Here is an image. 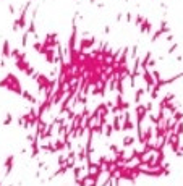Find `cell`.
Returning <instances> with one entry per match:
<instances>
[{
	"label": "cell",
	"instance_id": "52a82bcc",
	"mask_svg": "<svg viewBox=\"0 0 183 186\" xmlns=\"http://www.w3.org/2000/svg\"><path fill=\"white\" fill-rule=\"evenodd\" d=\"M11 120H13V115H11V113H7L5 120H3V125H5V126H8V125L11 123Z\"/></svg>",
	"mask_w": 183,
	"mask_h": 186
},
{
	"label": "cell",
	"instance_id": "8992f818",
	"mask_svg": "<svg viewBox=\"0 0 183 186\" xmlns=\"http://www.w3.org/2000/svg\"><path fill=\"white\" fill-rule=\"evenodd\" d=\"M175 134H178V136L183 134V121H178L175 125Z\"/></svg>",
	"mask_w": 183,
	"mask_h": 186
},
{
	"label": "cell",
	"instance_id": "9c48e42d",
	"mask_svg": "<svg viewBox=\"0 0 183 186\" xmlns=\"http://www.w3.org/2000/svg\"><path fill=\"white\" fill-rule=\"evenodd\" d=\"M152 107H154V101H149L148 104H146V109H148V112L152 110Z\"/></svg>",
	"mask_w": 183,
	"mask_h": 186
},
{
	"label": "cell",
	"instance_id": "7a4b0ae2",
	"mask_svg": "<svg viewBox=\"0 0 183 186\" xmlns=\"http://www.w3.org/2000/svg\"><path fill=\"white\" fill-rule=\"evenodd\" d=\"M122 144H123V147H131L134 144V136L131 134H126L123 138V141H122Z\"/></svg>",
	"mask_w": 183,
	"mask_h": 186
},
{
	"label": "cell",
	"instance_id": "3957f363",
	"mask_svg": "<svg viewBox=\"0 0 183 186\" xmlns=\"http://www.w3.org/2000/svg\"><path fill=\"white\" fill-rule=\"evenodd\" d=\"M21 97H23V99H26V101L28 102H31V104H36V97L33 96V94H31L29 91H23V92H21Z\"/></svg>",
	"mask_w": 183,
	"mask_h": 186
},
{
	"label": "cell",
	"instance_id": "ba28073f",
	"mask_svg": "<svg viewBox=\"0 0 183 186\" xmlns=\"http://www.w3.org/2000/svg\"><path fill=\"white\" fill-rule=\"evenodd\" d=\"M136 54H138V45H134L133 49H131V58H136Z\"/></svg>",
	"mask_w": 183,
	"mask_h": 186
},
{
	"label": "cell",
	"instance_id": "4fadbf2b",
	"mask_svg": "<svg viewBox=\"0 0 183 186\" xmlns=\"http://www.w3.org/2000/svg\"><path fill=\"white\" fill-rule=\"evenodd\" d=\"M104 31H105V34H109V32H110V26H105Z\"/></svg>",
	"mask_w": 183,
	"mask_h": 186
},
{
	"label": "cell",
	"instance_id": "277c9868",
	"mask_svg": "<svg viewBox=\"0 0 183 186\" xmlns=\"http://www.w3.org/2000/svg\"><path fill=\"white\" fill-rule=\"evenodd\" d=\"M146 94V89H143V87H139L138 91H136V94H134V104H141V97Z\"/></svg>",
	"mask_w": 183,
	"mask_h": 186
},
{
	"label": "cell",
	"instance_id": "7c38bea8",
	"mask_svg": "<svg viewBox=\"0 0 183 186\" xmlns=\"http://www.w3.org/2000/svg\"><path fill=\"white\" fill-rule=\"evenodd\" d=\"M131 18H133V16H131V13H126V21H128V23L131 21Z\"/></svg>",
	"mask_w": 183,
	"mask_h": 186
},
{
	"label": "cell",
	"instance_id": "30bf717a",
	"mask_svg": "<svg viewBox=\"0 0 183 186\" xmlns=\"http://www.w3.org/2000/svg\"><path fill=\"white\" fill-rule=\"evenodd\" d=\"M178 49V44H173V45H170V49H168V54H173V52Z\"/></svg>",
	"mask_w": 183,
	"mask_h": 186
},
{
	"label": "cell",
	"instance_id": "8fae6325",
	"mask_svg": "<svg viewBox=\"0 0 183 186\" xmlns=\"http://www.w3.org/2000/svg\"><path fill=\"white\" fill-rule=\"evenodd\" d=\"M165 40H167V42H170V40H173V36H172V34H167V37H165Z\"/></svg>",
	"mask_w": 183,
	"mask_h": 186
},
{
	"label": "cell",
	"instance_id": "5b68a950",
	"mask_svg": "<svg viewBox=\"0 0 183 186\" xmlns=\"http://www.w3.org/2000/svg\"><path fill=\"white\" fill-rule=\"evenodd\" d=\"M102 133H104L105 138H110V136H112V133H114V126H112V125H105L104 130H102Z\"/></svg>",
	"mask_w": 183,
	"mask_h": 186
},
{
	"label": "cell",
	"instance_id": "6da1fadb",
	"mask_svg": "<svg viewBox=\"0 0 183 186\" xmlns=\"http://www.w3.org/2000/svg\"><path fill=\"white\" fill-rule=\"evenodd\" d=\"M139 29H141V32H143V34H148V32H151V29H152V23L146 20L143 24L139 26Z\"/></svg>",
	"mask_w": 183,
	"mask_h": 186
}]
</instances>
